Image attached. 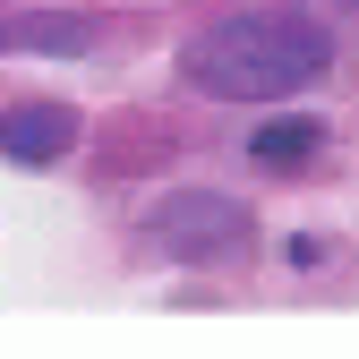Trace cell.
I'll use <instances>...</instances> for the list:
<instances>
[{"mask_svg":"<svg viewBox=\"0 0 359 359\" xmlns=\"http://www.w3.org/2000/svg\"><path fill=\"white\" fill-rule=\"evenodd\" d=\"M317 146H325V128H317V120H265L257 137H248L257 163H308Z\"/></svg>","mask_w":359,"mask_h":359,"instance_id":"5b68a950","label":"cell"},{"mask_svg":"<svg viewBox=\"0 0 359 359\" xmlns=\"http://www.w3.org/2000/svg\"><path fill=\"white\" fill-rule=\"evenodd\" d=\"M325 60H334V34L317 18L257 9V18L205 26L189 52H180V77H189L197 95H222V103H274V95H299Z\"/></svg>","mask_w":359,"mask_h":359,"instance_id":"6da1fadb","label":"cell"},{"mask_svg":"<svg viewBox=\"0 0 359 359\" xmlns=\"http://www.w3.org/2000/svg\"><path fill=\"white\" fill-rule=\"evenodd\" d=\"M69 146H77V111L69 103H18L0 120V154L9 163H60Z\"/></svg>","mask_w":359,"mask_h":359,"instance_id":"3957f363","label":"cell"},{"mask_svg":"<svg viewBox=\"0 0 359 359\" xmlns=\"http://www.w3.org/2000/svg\"><path fill=\"white\" fill-rule=\"evenodd\" d=\"M154 248L180 257V265H222V257L248 248V205L214 197V189H189V197H171L154 214Z\"/></svg>","mask_w":359,"mask_h":359,"instance_id":"7a4b0ae2","label":"cell"},{"mask_svg":"<svg viewBox=\"0 0 359 359\" xmlns=\"http://www.w3.org/2000/svg\"><path fill=\"white\" fill-rule=\"evenodd\" d=\"M0 52H95V26L86 18H18V26H0Z\"/></svg>","mask_w":359,"mask_h":359,"instance_id":"277c9868","label":"cell"}]
</instances>
